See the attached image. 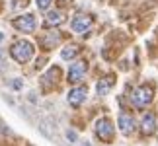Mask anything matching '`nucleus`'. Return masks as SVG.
<instances>
[{"mask_svg":"<svg viewBox=\"0 0 158 146\" xmlns=\"http://www.w3.org/2000/svg\"><path fill=\"white\" fill-rule=\"evenodd\" d=\"M152 97H154V84H143V86H139L135 92H133V105L139 107V109H143V107H147L150 101H152Z\"/></svg>","mask_w":158,"mask_h":146,"instance_id":"2","label":"nucleus"},{"mask_svg":"<svg viewBox=\"0 0 158 146\" xmlns=\"http://www.w3.org/2000/svg\"><path fill=\"white\" fill-rule=\"evenodd\" d=\"M2 39H4V35H2V33H0V41H2Z\"/></svg>","mask_w":158,"mask_h":146,"instance_id":"20","label":"nucleus"},{"mask_svg":"<svg viewBox=\"0 0 158 146\" xmlns=\"http://www.w3.org/2000/svg\"><path fill=\"white\" fill-rule=\"evenodd\" d=\"M0 12H2V0H0Z\"/></svg>","mask_w":158,"mask_h":146,"instance_id":"19","label":"nucleus"},{"mask_svg":"<svg viewBox=\"0 0 158 146\" xmlns=\"http://www.w3.org/2000/svg\"><path fill=\"white\" fill-rule=\"evenodd\" d=\"M113 84H115V76H113V74H106L104 78H100L98 86H96V90H98V95H106L109 90L113 88Z\"/></svg>","mask_w":158,"mask_h":146,"instance_id":"11","label":"nucleus"},{"mask_svg":"<svg viewBox=\"0 0 158 146\" xmlns=\"http://www.w3.org/2000/svg\"><path fill=\"white\" fill-rule=\"evenodd\" d=\"M63 22H64L63 12H59V10L49 12V16H47V26H60Z\"/></svg>","mask_w":158,"mask_h":146,"instance_id":"14","label":"nucleus"},{"mask_svg":"<svg viewBox=\"0 0 158 146\" xmlns=\"http://www.w3.org/2000/svg\"><path fill=\"white\" fill-rule=\"evenodd\" d=\"M51 2H53V0H37V8L39 10H47L51 6Z\"/></svg>","mask_w":158,"mask_h":146,"instance_id":"15","label":"nucleus"},{"mask_svg":"<svg viewBox=\"0 0 158 146\" xmlns=\"http://www.w3.org/2000/svg\"><path fill=\"white\" fill-rule=\"evenodd\" d=\"M96 136L100 138L102 142H113V136H115V127L111 123V119H100L98 123H96Z\"/></svg>","mask_w":158,"mask_h":146,"instance_id":"3","label":"nucleus"},{"mask_svg":"<svg viewBox=\"0 0 158 146\" xmlns=\"http://www.w3.org/2000/svg\"><path fill=\"white\" fill-rule=\"evenodd\" d=\"M27 2H29V0H14V8H22V6L26 8Z\"/></svg>","mask_w":158,"mask_h":146,"instance_id":"16","label":"nucleus"},{"mask_svg":"<svg viewBox=\"0 0 158 146\" xmlns=\"http://www.w3.org/2000/svg\"><path fill=\"white\" fill-rule=\"evenodd\" d=\"M66 136H69L70 140H76V132H72V131H69V132H66Z\"/></svg>","mask_w":158,"mask_h":146,"instance_id":"18","label":"nucleus"},{"mask_svg":"<svg viewBox=\"0 0 158 146\" xmlns=\"http://www.w3.org/2000/svg\"><path fill=\"white\" fill-rule=\"evenodd\" d=\"M80 53H82L80 45H76V43H70V45H66V47L63 49V51H60V57H63L64 60H70V59L78 57Z\"/></svg>","mask_w":158,"mask_h":146,"instance_id":"13","label":"nucleus"},{"mask_svg":"<svg viewBox=\"0 0 158 146\" xmlns=\"http://www.w3.org/2000/svg\"><path fill=\"white\" fill-rule=\"evenodd\" d=\"M60 43V33H43L39 37V45L45 49V51H49V49H55V45Z\"/></svg>","mask_w":158,"mask_h":146,"instance_id":"9","label":"nucleus"},{"mask_svg":"<svg viewBox=\"0 0 158 146\" xmlns=\"http://www.w3.org/2000/svg\"><path fill=\"white\" fill-rule=\"evenodd\" d=\"M12 23H14V27L18 29V31H23V33H31L33 29H35V18L31 14H26V16L16 18Z\"/></svg>","mask_w":158,"mask_h":146,"instance_id":"6","label":"nucleus"},{"mask_svg":"<svg viewBox=\"0 0 158 146\" xmlns=\"http://www.w3.org/2000/svg\"><path fill=\"white\" fill-rule=\"evenodd\" d=\"M86 95H88V86H76L69 92V103L72 107H80Z\"/></svg>","mask_w":158,"mask_h":146,"instance_id":"7","label":"nucleus"},{"mask_svg":"<svg viewBox=\"0 0 158 146\" xmlns=\"http://www.w3.org/2000/svg\"><path fill=\"white\" fill-rule=\"evenodd\" d=\"M156 131V115L154 113H147L143 117V123H141V132L143 135H152Z\"/></svg>","mask_w":158,"mask_h":146,"instance_id":"10","label":"nucleus"},{"mask_svg":"<svg viewBox=\"0 0 158 146\" xmlns=\"http://www.w3.org/2000/svg\"><path fill=\"white\" fill-rule=\"evenodd\" d=\"M33 53H35L33 45L29 43V41H26V39L16 41V43L12 45V49H10V55H12V57H14V60H18L20 64H26L27 60L33 57Z\"/></svg>","mask_w":158,"mask_h":146,"instance_id":"1","label":"nucleus"},{"mask_svg":"<svg viewBox=\"0 0 158 146\" xmlns=\"http://www.w3.org/2000/svg\"><path fill=\"white\" fill-rule=\"evenodd\" d=\"M90 26H92V18L90 16L78 14L74 20H72V29H74V31H86Z\"/></svg>","mask_w":158,"mask_h":146,"instance_id":"12","label":"nucleus"},{"mask_svg":"<svg viewBox=\"0 0 158 146\" xmlns=\"http://www.w3.org/2000/svg\"><path fill=\"white\" fill-rule=\"evenodd\" d=\"M119 131L123 132V135H127V136L135 131V119H133V115H129V113H121L119 115Z\"/></svg>","mask_w":158,"mask_h":146,"instance_id":"8","label":"nucleus"},{"mask_svg":"<svg viewBox=\"0 0 158 146\" xmlns=\"http://www.w3.org/2000/svg\"><path fill=\"white\" fill-rule=\"evenodd\" d=\"M59 80H60V68H57V66H51V68L47 70L43 76H41V90H43V94L53 92V90L57 88Z\"/></svg>","mask_w":158,"mask_h":146,"instance_id":"4","label":"nucleus"},{"mask_svg":"<svg viewBox=\"0 0 158 146\" xmlns=\"http://www.w3.org/2000/svg\"><path fill=\"white\" fill-rule=\"evenodd\" d=\"M86 70H88V60H78V63L70 64V70H69V82L70 84H78L84 80L86 76Z\"/></svg>","mask_w":158,"mask_h":146,"instance_id":"5","label":"nucleus"},{"mask_svg":"<svg viewBox=\"0 0 158 146\" xmlns=\"http://www.w3.org/2000/svg\"><path fill=\"white\" fill-rule=\"evenodd\" d=\"M4 60H6V51L0 49V64H4Z\"/></svg>","mask_w":158,"mask_h":146,"instance_id":"17","label":"nucleus"}]
</instances>
